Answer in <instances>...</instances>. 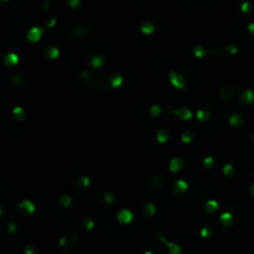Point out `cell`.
Segmentation results:
<instances>
[{
	"mask_svg": "<svg viewBox=\"0 0 254 254\" xmlns=\"http://www.w3.org/2000/svg\"><path fill=\"white\" fill-rule=\"evenodd\" d=\"M167 135H169V133L166 132L165 129H161L160 132H159V134H158V140H160L161 143H164L165 140H167Z\"/></svg>",
	"mask_w": 254,
	"mask_h": 254,
	"instance_id": "cell-10",
	"label": "cell"
},
{
	"mask_svg": "<svg viewBox=\"0 0 254 254\" xmlns=\"http://www.w3.org/2000/svg\"><path fill=\"white\" fill-rule=\"evenodd\" d=\"M154 30V25L150 22V21H146L144 25L141 26V31H144V32H146V34H149V32H151Z\"/></svg>",
	"mask_w": 254,
	"mask_h": 254,
	"instance_id": "cell-11",
	"label": "cell"
},
{
	"mask_svg": "<svg viewBox=\"0 0 254 254\" xmlns=\"http://www.w3.org/2000/svg\"><path fill=\"white\" fill-rule=\"evenodd\" d=\"M60 203L62 204L63 207H68L70 203H71V198L68 197V196H62V197L60 198Z\"/></svg>",
	"mask_w": 254,
	"mask_h": 254,
	"instance_id": "cell-13",
	"label": "cell"
},
{
	"mask_svg": "<svg viewBox=\"0 0 254 254\" xmlns=\"http://www.w3.org/2000/svg\"><path fill=\"white\" fill-rule=\"evenodd\" d=\"M76 242H77V235H76V233L70 232V233H67L66 235L62 237V238L60 239V242H59V244H60V247H62L66 252H70V250H72L73 247H75Z\"/></svg>",
	"mask_w": 254,
	"mask_h": 254,
	"instance_id": "cell-1",
	"label": "cell"
},
{
	"mask_svg": "<svg viewBox=\"0 0 254 254\" xmlns=\"http://www.w3.org/2000/svg\"><path fill=\"white\" fill-rule=\"evenodd\" d=\"M120 82H121V77H120V76H118V78L114 79V82L112 83V86H113V87H118V86L120 84Z\"/></svg>",
	"mask_w": 254,
	"mask_h": 254,
	"instance_id": "cell-21",
	"label": "cell"
},
{
	"mask_svg": "<svg viewBox=\"0 0 254 254\" xmlns=\"http://www.w3.org/2000/svg\"><path fill=\"white\" fill-rule=\"evenodd\" d=\"M92 60H94L96 62L94 63H92V66L94 67V68H99L101 67V64H102V57L101 56H93V59Z\"/></svg>",
	"mask_w": 254,
	"mask_h": 254,
	"instance_id": "cell-15",
	"label": "cell"
},
{
	"mask_svg": "<svg viewBox=\"0 0 254 254\" xmlns=\"http://www.w3.org/2000/svg\"><path fill=\"white\" fill-rule=\"evenodd\" d=\"M5 1H7V0H0V4H1V3H5Z\"/></svg>",
	"mask_w": 254,
	"mask_h": 254,
	"instance_id": "cell-23",
	"label": "cell"
},
{
	"mask_svg": "<svg viewBox=\"0 0 254 254\" xmlns=\"http://www.w3.org/2000/svg\"><path fill=\"white\" fill-rule=\"evenodd\" d=\"M231 218H232V216L229 213H224V215L221 216V222H222L224 226H229V223H231V222H229Z\"/></svg>",
	"mask_w": 254,
	"mask_h": 254,
	"instance_id": "cell-12",
	"label": "cell"
},
{
	"mask_svg": "<svg viewBox=\"0 0 254 254\" xmlns=\"http://www.w3.org/2000/svg\"><path fill=\"white\" fill-rule=\"evenodd\" d=\"M170 79H171V82H173V83H174L176 87H178V88H185V86H186L184 78L180 76V75H177L176 72H171V73H170Z\"/></svg>",
	"mask_w": 254,
	"mask_h": 254,
	"instance_id": "cell-3",
	"label": "cell"
},
{
	"mask_svg": "<svg viewBox=\"0 0 254 254\" xmlns=\"http://www.w3.org/2000/svg\"><path fill=\"white\" fill-rule=\"evenodd\" d=\"M159 113H160V108L156 107V105H154V107L151 108V116H153V117H158Z\"/></svg>",
	"mask_w": 254,
	"mask_h": 254,
	"instance_id": "cell-19",
	"label": "cell"
},
{
	"mask_svg": "<svg viewBox=\"0 0 254 254\" xmlns=\"http://www.w3.org/2000/svg\"><path fill=\"white\" fill-rule=\"evenodd\" d=\"M174 113L176 114L177 117L182 118V119H185V120H187V119H190V118H191V112H190V110H187V108H180V109L175 110Z\"/></svg>",
	"mask_w": 254,
	"mask_h": 254,
	"instance_id": "cell-6",
	"label": "cell"
},
{
	"mask_svg": "<svg viewBox=\"0 0 254 254\" xmlns=\"http://www.w3.org/2000/svg\"><path fill=\"white\" fill-rule=\"evenodd\" d=\"M47 51H51V55H50V57H51V59H56V57L59 56V53H60V51L57 50V48H55V47H51V48H48Z\"/></svg>",
	"mask_w": 254,
	"mask_h": 254,
	"instance_id": "cell-18",
	"label": "cell"
},
{
	"mask_svg": "<svg viewBox=\"0 0 254 254\" xmlns=\"http://www.w3.org/2000/svg\"><path fill=\"white\" fill-rule=\"evenodd\" d=\"M144 210L146 211V213L149 212V215H154V212H155V207H154V204H151V203L144 206Z\"/></svg>",
	"mask_w": 254,
	"mask_h": 254,
	"instance_id": "cell-16",
	"label": "cell"
},
{
	"mask_svg": "<svg viewBox=\"0 0 254 254\" xmlns=\"http://www.w3.org/2000/svg\"><path fill=\"white\" fill-rule=\"evenodd\" d=\"M133 216H132V212L128 211V210H123L118 213V221L120 223H129L130 221H132Z\"/></svg>",
	"mask_w": 254,
	"mask_h": 254,
	"instance_id": "cell-4",
	"label": "cell"
},
{
	"mask_svg": "<svg viewBox=\"0 0 254 254\" xmlns=\"http://www.w3.org/2000/svg\"><path fill=\"white\" fill-rule=\"evenodd\" d=\"M181 166H182L181 159L176 158V159H174L173 161H171V164H170V170H171V171H177V170L181 169Z\"/></svg>",
	"mask_w": 254,
	"mask_h": 254,
	"instance_id": "cell-8",
	"label": "cell"
},
{
	"mask_svg": "<svg viewBox=\"0 0 254 254\" xmlns=\"http://www.w3.org/2000/svg\"><path fill=\"white\" fill-rule=\"evenodd\" d=\"M20 208L22 211H25L26 213H31L32 211H34V206H32V203L29 202V201H24L21 204H20Z\"/></svg>",
	"mask_w": 254,
	"mask_h": 254,
	"instance_id": "cell-9",
	"label": "cell"
},
{
	"mask_svg": "<svg viewBox=\"0 0 254 254\" xmlns=\"http://www.w3.org/2000/svg\"><path fill=\"white\" fill-rule=\"evenodd\" d=\"M145 254H155V253H154V252H150V250H149V252H146Z\"/></svg>",
	"mask_w": 254,
	"mask_h": 254,
	"instance_id": "cell-22",
	"label": "cell"
},
{
	"mask_svg": "<svg viewBox=\"0 0 254 254\" xmlns=\"http://www.w3.org/2000/svg\"><path fill=\"white\" fill-rule=\"evenodd\" d=\"M93 226H94V223H93L92 219H89V218H86L84 219V227H86V229H92Z\"/></svg>",
	"mask_w": 254,
	"mask_h": 254,
	"instance_id": "cell-17",
	"label": "cell"
},
{
	"mask_svg": "<svg viewBox=\"0 0 254 254\" xmlns=\"http://www.w3.org/2000/svg\"><path fill=\"white\" fill-rule=\"evenodd\" d=\"M159 238L166 244V247H169V253H170V254H181V253H182L181 248H180V245L174 244V243H171V242H167V241L164 238V237H161L160 234H159Z\"/></svg>",
	"mask_w": 254,
	"mask_h": 254,
	"instance_id": "cell-2",
	"label": "cell"
},
{
	"mask_svg": "<svg viewBox=\"0 0 254 254\" xmlns=\"http://www.w3.org/2000/svg\"><path fill=\"white\" fill-rule=\"evenodd\" d=\"M201 234H202V237H208V235L211 234V229H210V228H203L202 232H201Z\"/></svg>",
	"mask_w": 254,
	"mask_h": 254,
	"instance_id": "cell-20",
	"label": "cell"
},
{
	"mask_svg": "<svg viewBox=\"0 0 254 254\" xmlns=\"http://www.w3.org/2000/svg\"><path fill=\"white\" fill-rule=\"evenodd\" d=\"M41 35H42V30L40 27H32L27 34V39L30 41H37L41 37Z\"/></svg>",
	"mask_w": 254,
	"mask_h": 254,
	"instance_id": "cell-5",
	"label": "cell"
},
{
	"mask_svg": "<svg viewBox=\"0 0 254 254\" xmlns=\"http://www.w3.org/2000/svg\"><path fill=\"white\" fill-rule=\"evenodd\" d=\"M18 56L14 55V53H9L6 57H4V63L6 64V66H14V64L18 62Z\"/></svg>",
	"mask_w": 254,
	"mask_h": 254,
	"instance_id": "cell-7",
	"label": "cell"
},
{
	"mask_svg": "<svg viewBox=\"0 0 254 254\" xmlns=\"http://www.w3.org/2000/svg\"><path fill=\"white\" fill-rule=\"evenodd\" d=\"M217 207H218V204H217V202H215V201H210V202H207V211L208 212H213L215 210H217Z\"/></svg>",
	"mask_w": 254,
	"mask_h": 254,
	"instance_id": "cell-14",
	"label": "cell"
}]
</instances>
